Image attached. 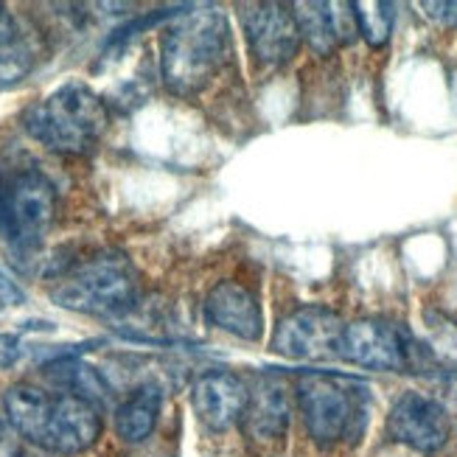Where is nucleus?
I'll use <instances>...</instances> for the list:
<instances>
[{"label": "nucleus", "mask_w": 457, "mask_h": 457, "mask_svg": "<svg viewBox=\"0 0 457 457\" xmlns=\"http://www.w3.org/2000/svg\"><path fill=\"white\" fill-rule=\"evenodd\" d=\"M233 56V34L225 12H186L161 37V76L174 96L205 90Z\"/></svg>", "instance_id": "nucleus-1"}, {"label": "nucleus", "mask_w": 457, "mask_h": 457, "mask_svg": "<svg viewBox=\"0 0 457 457\" xmlns=\"http://www.w3.org/2000/svg\"><path fill=\"white\" fill-rule=\"evenodd\" d=\"M110 127L107 102L82 82H68L23 112V129L51 152L87 154Z\"/></svg>", "instance_id": "nucleus-2"}, {"label": "nucleus", "mask_w": 457, "mask_h": 457, "mask_svg": "<svg viewBox=\"0 0 457 457\" xmlns=\"http://www.w3.org/2000/svg\"><path fill=\"white\" fill-rule=\"evenodd\" d=\"M137 292L141 275L129 258L121 253H102L59 278L51 289V301L68 312L112 317L129 312L137 303Z\"/></svg>", "instance_id": "nucleus-3"}, {"label": "nucleus", "mask_w": 457, "mask_h": 457, "mask_svg": "<svg viewBox=\"0 0 457 457\" xmlns=\"http://www.w3.org/2000/svg\"><path fill=\"white\" fill-rule=\"evenodd\" d=\"M56 216V188L39 169L0 171V238L14 255L43 247Z\"/></svg>", "instance_id": "nucleus-4"}, {"label": "nucleus", "mask_w": 457, "mask_h": 457, "mask_svg": "<svg viewBox=\"0 0 457 457\" xmlns=\"http://www.w3.org/2000/svg\"><path fill=\"white\" fill-rule=\"evenodd\" d=\"M303 424L314 444L331 446L343 438H356L365 424V390L356 382L331 373H303L297 379Z\"/></svg>", "instance_id": "nucleus-5"}, {"label": "nucleus", "mask_w": 457, "mask_h": 457, "mask_svg": "<svg viewBox=\"0 0 457 457\" xmlns=\"http://www.w3.org/2000/svg\"><path fill=\"white\" fill-rule=\"evenodd\" d=\"M345 323L328 306H301L281 317L272 331V348L289 360H331L340 356Z\"/></svg>", "instance_id": "nucleus-6"}, {"label": "nucleus", "mask_w": 457, "mask_h": 457, "mask_svg": "<svg viewBox=\"0 0 457 457\" xmlns=\"http://www.w3.org/2000/svg\"><path fill=\"white\" fill-rule=\"evenodd\" d=\"M410 348L412 337L387 320L345 323L340 337V360L370 370L410 368Z\"/></svg>", "instance_id": "nucleus-7"}, {"label": "nucleus", "mask_w": 457, "mask_h": 457, "mask_svg": "<svg viewBox=\"0 0 457 457\" xmlns=\"http://www.w3.org/2000/svg\"><path fill=\"white\" fill-rule=\"evenodd\" d=\"M242 31L262 65H287L301 48V29L289 4H245Z\"/></svg>", "instance_id": "nucleus-8"}, {"label": "nucleus", "mask_w": 457, "mask_h": 457, "mask_svg": "<svg viewBox=\"0 0 457 457\" xmlns=\"http://www.w3.org/2000/svg\"><path fill=\"white\" fill-rule=\"evenodd\" d=\"M387 432L415 452H438L449 441V415L441 402L429 399L424 393H404L395 399L387 415Z\"/></svg>", "instance_id": "nucleus-9"}, {"label": "nucleus", "mask_w": 457, "mask_h": 457, "mask_svg": "<svg viewBox=\"0 0 457 457\" xmlns=\"http://www.w3.org/2000/svg\"><path fill=\"white\" fill-rule=\"evenodd\" d=\"M102 438V410L71 393H54L48 424L43 435V449L59 454L87 452Z\"/></svg>", "instance_id": "nucleus-10"}, {"label": "nucleus", "mask_w": 457, "mask_h": 457, "mask_svg": "<svg viewBox=\"0 0 457 457\" xmlns=\"http://www.w3.org/2000/svg\"><path fill=\"white\" fill-rule=\"evenodd\" d=\"M250 387L230 370H208L194 379L191 404L196 419L208 429L225 432L245 419Z\"/></svg>", "instance_id": "nucleus-11"}, {"label": "nucleus", "mask_w": 457, "mask_h": 457, "mask_svg": "<svg viewBox=\"0 0 457 457\" xmlns=\"http://www.w3.org/2000/svg\"><path fill=\"white\" fill-rule=\"evenodd\" d=\"M205 320L236 340L258 343L264 334V312L258 297L238 281L216 284L205 297Z\"/></svg>", "instance_id": "nucleus-12"}, {"label": "nucleus", "mask_w": 457, "mask_h": 457, "mask_svg": "<svg viewBox=\"0 0 457 457\" xmlns=\"http://www.w3.org/2000/svg\"><path fill=\"white\" fill-rule=\"evenodd\" d=\"M250 438L255 441H275L281 438L289 427V399L284 385L275 376L258 379L255 387H250L247 410L242 419Z\"/></svg>", "instance_id": "nucleus-13"}, {"label": "nucleus", "mask_w": 457, "mask_h": 457, "mask_svg": "<svg viewBox=\"0 0 457 457\" xmlns=\"http://www.w3.org/2000/svg\"><path fill=\"white\" fill-rule=\"evenodd\" d=\"M54 404V393L46 387H37L31 382H17L6 387L4 393V419L12 424V429L31 444H43L48 412Z\"/></svg>", "instance_id": "nucleus-14"}, {"label": "nucleus", "mask_w": 457, "mask_h": 457, "mask_svg": "<svg viewBox=\"0 0 457 457\" xmlns=\"http://www.w3.org/2000/svg\"><path fill=\"white\" fill-rule=\"evenodd\" d=\"M34 37L12 9L0 4V87H12L34 71Z\"/></svg>", "instance_id": "nucleus-15"}, {"label": "nucleus", "mask_w": 457, "mask_h": 457, "mask_svg": "<svg viewBox=\"0 0 457 457\" xmlns=\"http://www.w3.org/2000/svg\"><path fill=\"white\" fill-rule=\"evenodd\" d=\"M163 410V393L154 385L137 387L127 402L118 404L115 410V432L118 438L129 446H137L152 438V432L161 421Z\"/></svg>", "instance_id": "nucleus-16"}, {"label": "nucleus", "mask_w": 457, "mask_h": 457, "mask_svg": "<svg viewBox=\"0 0 457 457\" xmlns=\"http://www.w3.org/2000/svg\"><path fill=\"white\" fill-rule=\"evenodd\" d=\"M46 376L59 387V393L79 395V399L96 404L98 410L110 402V387L104 385L102 373L79 362L76 356H56L54 362L46 365Z\"/></svg>", "instance_id": "nucleus-17"}, {"label": "nucleus", "mask_w": 457, "mask_h": 457, "mask_svg": "<svg viewBox=\"0 0 457 457\" xmlns=\"http://www.w3.org/2000/svg\"><path fill=\"white\" fill-rule=\"evenodd\" d=\"M292 12L297 20V29H301V39H306V46L314 54L328 56L340 46L328 14V4H292Z\"/></svg>", "instance_id": "nucleus-18"}, {"label": "nucleus", "mask_w": 457, "mask_h": 457, "mask_svg": "<svg viewBox=\"0 0 457 457\" xmlns=\"http://www.w3.org/2000/svg\"><path fill=\"white\" fill-rule=\"evenodd\" d=\"M395 6L387 4V0H360L353 4V14L356 23H360V34L368 39L370 48H382L390 34H393V23H395Z\"/></svg>", "instance_id": "nucleus-19"}, {"label": "nucleus", "mask_w": 457, "mask_h": 457, "mask_svg": "<svg viewBox=\"0 0 457 457\" xmlns=\"http://www.w3.org/2000/svg\"><path fill=\"white\" fill-rule=\"evenodd\" d=\"M328 14H331V23L337 31V39L340 46H348L360 34V23H356V14H353V4H328Z\"/></svg>", "instance_id": "nucleus-20"}, {"label": "nucleus", "mask_w": 457, "mask_h": 457, "mask_svg": "<svg viewBox=\"0 0 457 457\" xmlns=\"http://www.w3.org/2000/svg\"><path fill=\"white\" fill-rule=\"evenodd\" d=\"M424 14L429 20H435V23L441 26H457V0H452V4H435V0H427V4H421Z\"/></svg>", "instance_id": "nucleus-21"}, {"label": "nucleus", "mask_w": 457, "mask_h": 457, "mask_svg": "<svg viewBox=\"0 0 457 457\" xmlns=\"http://www.w3.org/2000/svg\"><path fill=\"white\" fill-rule=\"evenodd\" d=\"M0 303L4 306H20L26 303V292L20 289V284L14 281V278L0 267Z\"/></svg>", "instance_id": "nucleus-22"}, {"label": "nucleus", "mask_w": 457, "mask_h": 457, "mask_svg": "<svg viewBox=\"0 0 457 457\" xmlns=\"http://www.w3.org/2000/svg\"><path fill=\"white\" fill-rule=\"evenodd\" d=\"M20 353H23V345L14 334H0V370H9L12 365H17Z\"/></svg>", "instance_id": "nucleus-23"}, {"label": "nucleus", "mask_w": 457, "mask_h": 457, "mask_svg": "<svg viewBox=\"0 0 457 457\" xmlns=\"http://www.w3.org/2000/svg\"><path fill=\"white\" fill-rule=\"evenodd\" d=\"M14 429L6 419H0V457H17V441Z\"/></svg>", "instance_id": "nucleus-24"}, {"label": "nucleus", "mask_w": 457, "mask_h": 457, "mask_svg": "<svg viewBox=\"0 0 457 457\" xmlns=\"http://www.w3.org/2000/svg\"><path fill=\"white\" fill-rule=\"evenodd\" d=\"M4 309H6V306H4V303H0V312H4Z\"/></svg>", "instance_id": "nucleus-25"}]
</instances>
